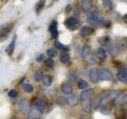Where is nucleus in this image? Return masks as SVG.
<instances>
[{"instance_id":"1","label":"nucleus","mask_w":127,"mask_h":119,"mask_svg":"<svg viewBox=\"0 0 127 119\" xmlns=\"http://www.w3.org/2000/svg\"><path fill=\"white\" fill-rule=\"evenodd\" d=\"M118 96H119V92L118 90H109L106 91L105 93L102 95L100 98L98 99V106L104 108V106H106L108 103L111 100L115 99Z\"/></svg>"},{"instance_id":"2","label":"nucleus","mask_w":127,"mask_h":119,"mask_svg":"<svg viewBox=\"0 0 127 119\" xmlns=\"http://www.w3.org/2000/svg\"><path fill=\"white\" fill-rule=\"evenodd\" d=\"M98 71H99V78H100L101 80L112 81L113 78H114V77H113L112 72H111L109 69L103 67V68H101L100 70H98Z\"/></svg>"},{"instance_id":"3","label":"nucleus","mask_w":127,"mask_h":119,"mask_svg":"<svg viewBox=\"0 0 127 119\" xmlns=\"http://www.w3.org/2000/svg\"><path fill=\"white\" fill-rule=\"evenodd\" d=\"M65 25L71 30H75L79 27L80 21L78 18H76V17H71V18H69L66 19Z\"/></svg>"},{"instance_id":"4","label":"nucleus","mask_w":127,"mask_h":119,"mask_svg":"<svg viewBox=\"0 0 127 119\" xmlns=\"http://www.w3.org/2000/svg\"><path fill=\"white\" fill-rule=\"evenodd\" d=\"M127 103V94H122L118 96L113 101V104L116 107H120Z\"/></svg>"},{"instance_id":"5","label":"nucleus","mask_w":127,"mask_h":119,"mask_svg":"<svg viewBox=\"0 0 127 119\" xmlns=\"http://www.w3.org/2000/svg\"><path fill=\"white\" fill-rule=\"evenodd\" d=\"M89 78H90L91 82L93 84H97L99 80V71L97 69L93 68L90 70L89 73Z\"/></svg>"},{"instance_id":"6","label":"nucleus","mask_w":127,"mask_h":119,"mask_svg":"<svg viewBox=\"0 0 127 119\" xmlns=\"http://www.w3.org/2000/svg\"><path fill=\"white\" fill-rule=\"evenodd\" d=\"M19 110L21 113L23 114H26L29 110V101L26 98H23L22 100H20L19 102Z\"/></svg>"},{"instance_id":"7","label":"nucleus","mask_w":127,"mask_h":119,"mask_svg":"<svg viewBox=\"0 0 127 119\" xmlns=\"http://www.w3.org/2000/svg\"><path fill=\"white\" fill-rule=\"evenodd\" d=\"M61 90L64 95H71L73 92V86L69 83H64L61 85Z\"/></svg>"},{"instance_id":"8","label":"nucleus","mask_w":127,"mask_h":119,"mask_svg":"<svg viewBox=\"0 0 127 119\" xmlns=\"http://www.w3.org/2000/svg\"><path fill=\"white\" fill-rule=\"evenodd\" d=\"M46 108H47V103H46V102L44 101V100L38 99L36 102V109H37L41 114L45 111Z\"/></svg>"},{"instance_id":"9","label":"nucleus","mask_w":127,"mask_h":119,"mask_svg":"<svg viewBox=\"0 0 127 119\" xmlns=\"http://www.w3.org/2000/svg\"><path fill=\"white\" fill-rule=\"evenodd\" d=\"M11 31V26L9 25H4L0 28V38L4 39L8 37Z\"/></svg>"},{"instance_id":"10","label":"nucleus","mask_w":127,"mask_h":119,"mask_svg":"<svg viewBox=\"0 0 127 119\" xmlns=\"http://www.w3.org/2000/svg\"><path fill=\"white\" fill-rule=\"evenodd\" d=\"M100 17V13L99 11H96V10H92L91 11H89L88 15H87V21L89 23H92V22L95 21L96 19Z\"/></svg>"},{"instance_id":"11","label":"nucleus","mask_w":127,"mask_h":119,"mask_svg":"<svg viewBox=\"0 0 127 119\" xmlns=\"http://www.w3.org/2000/svg\"><path fill=\"white\" fill-rule=\"evenodd\" d=\"M93 92H94V89H92V88L86 89L85 90H84L83 92L80 94V99H81L82 101H84V102L87 101V100L91 97V96L93 94Z\"/></svg>"},{"instance_id":"12","label":"nucleus","mask_w":127,"mask_h":119,"mask_svg":"<svg viewBox=\"0 0 127 119\" xmlns=\"http://www.w3.org/2000/svg\"><path fill=\"white\" fill-rule=\"evenodd\" d=\"M107 51L112 57H117L119 54V50L114 44H107Z\"/></svg>"},{"instance_id":"13","label":"nucleus","mask_w":127,"mask_h":119,"mask_svg":"<svg viewBox=\"0 0 127 119\" xmlns=\"http://www.w3.org/2000/svg\"><path fill=\"white\" fill-rule=\"evenodd\" d=\"M66 102H67V103L70 106H71V107L76 106L78 103V96L77 94L71 95V96L66 98Z\"/></svg>"},{"instance_id":"14","label":"nucleus","mask_w":127,"mask_h":119,"mask_svg":"<svg viewBox=\"0 0 127 119\" xmlns=\"http://www.w3.org/2000/svg\"><path fill=\"white\" fill-rule=\"evenodd\" d=\"M81 9L85 12H89L92 9V0H83L81 4Z\"/></svg>"},{"instance_id":"15","label":"nucleus","mask_w":127,"mask_h":119,"mask_svg":"<svg viewBox=\"0 0 127 119\" xmlns=\"http://www.w3.org/2000/svg\"><path fill=\"white\" fill-rule=\"evenodd\" d=\"M93 32H94L93 28H92V27H90V26H84L81 30L80 35H81V37H89V36L92 35Z\"/></svg>"},{"instance_id":"16","label":"nucleus","mask_w":127,"mask_h":119,"mask_svg":"<svg viewBox=\"0 0 127 119\" xmlns=\"http://www.w3.org/2000/svg\"><path fill=\"white\" fill-rule=\"evenodd\" d=\"M16 41H17V37L14 36L13 39L11 40V44H10L9 45L7 46V48H6L5 51L9 56H11V55L13 54V51H14V50H15V45H16Z\"/></svg>"},{"instance_id":"17","label":"nucleus","mask_w":127,"mask_h":119,"mask_svg":"<svg viewBox=\"0 0 127 119\" xmlns=\"http://www.w3.org/2000/svg\"><path fill=\"white\" fill-rule=\"evenodd\" d=\"M107 22L104 20V18H103V17H99L97 19H96L95 21H93V22H92V25H93V26H95V27H103V26H105V25H107Z\"/></svg>"},{"instance_id":"18","label":"nucleus","mask_w":127,"mask_h":119,"mask_svg":"<svg viewBox=\"0 0 127 119\" xmlns=\"http://www.w3.org/2000/svg\"><path fill=\"white\" fill-rule=\"evenodd\" d=\"M90 53H91V46L89 45L88 44H85L83 47V50H82V53H81V56L84 59H87L90 56Z\"/></svg>"},{"instance_id":"19","label":"nucleus","mask_w":127,"mask_h":119,"mask_svg":"<svg viewBox=\"0 0 127 119\" xmlns=\"http://www.w3.org/2000/svg\"><path fill=\"white\" fill-rule=\"evenodd\" d=\"M49 30H50V32H51V37H52L53 38H57V37H58V30H57V23L56 22L53 21L52 23H51Z\"/></svg>"},{"instance_id":"20","label":"nucleus","mask_w":127,"mask_h":119,"mask_svg":"<svg viewBox=\"0 0 127 119\" xmlns=\"http://www.w3.org/2000/svg\"><path fill=\"white\" fill-rule=\"evenodd\" d=\"M97 55H98V58H100V60H102V61L107 60V53H106V51L104 48L99 47L97 49Z\"/></svg>"},{"instance_id":"21","label":"nucleus","mask_w":127,"mask_h":119,"mask_svg":"<svg viewBox=\"0 0 127 119\" xmlns=\"http://www.w3.org/2000/svg\"><path fill=\"white\" fill-rule=\"evenodd\" d=\"M40 115H41V113L36 108L32 109V110H30V112H29V117H30V118H32V119H37Z\"/></svg>"},{"instance_id":"22","label":"nucleus","mask_w":127,"mask_h":119,"mask_svg":"<svg viewBox=\"0 0 127 119\" xmlns=\"http://www.w3.org/2000/svg\"><path fill=\"white\" fill-rule=\"evenodd\" d=\"M59 60L60 62H62L63 63H66L70 61V56L68 53H66L65 51L64 52H62L61 54L59 55Z\"/></svg>"},{"instance_id":"23","label":"nucleus","mask_w":127,"mask_h":119,"mask_svg":"<svg viewBox=\"0 0 127 119\" xmlns=\"http://www.w3.org/2000/svg\"><path fill=\"white\" fill-rule=\"evenodd\" d=\"M43 83H44V85L45 86H51L52 84V77L50 75H45L43 77Z\"/></svg>"},{"instance_id":"24","label":"nucleus","mask_w":127,"mask_h":119,"mask_svg":"<svg viewBox=\"0 0 127 119\" xmlns=\"http://www.w3.org/2000/svg\"><path fill=\"white\" fill-rule=\"evenodd\" d=\"M23 90L26 93H32L34 90V87H33V85H32L31 84H24Z\"/></svg>"},{"instance_id":"25","label":"nucleus","mask_w":127,"mask_h":119,"mask_svg":"<svg viewBox=\"0 0 127 119\" xmlns=\"http://www.w3.org/2000/svg\"><path fill=\"white\" fill-rule=\"evenodd\" d=\"M78 87L79 89H86L88 87V83L85 80H83V79H79L78 81Z\"/></svg>"},{"instance_id":"26","label":"nucleus","mask_w":127,"mask_h":119,"mask_svg":"<svg viewBox=\"0 0 127 119\" xmlns=\"http://www.w3.org/2000/svg\"><path fill=\"white\" fill-rule=\"evenodd\" d=\"M68 79L71 83H74L78 79V75H77L75 72H70L69 75H68Z\"/></svg>"},{"instance_id":"27","label":"nucleus","mask_w":127,"mask_h":119,"mask_svg":"<svg viewBox=\"0 0 127 119\" xmlns=\"http://www.w3.org/2000/svg\"><path fill=\"white\" fill-rule=\"evenodd\" d=\"M91 109H92V104H91L90 102L88 101H85V103H83V110L85 112H90Z\"/></svg>"},{"instance_id":"28","label":"nucleus","mask_w":127,"mask_h":119,"mask_svg":"<svg viewBox=\"0 0 127 119\" xmlns=\"http://www.w3.org/2000/svg\"><path fill=\"white\" fill-rule=\"evenodd\" d=\"M117 77H118V79L120 81V82L127 84V76L126 75H123V74L118 73L117 74Z\"/></svg>"},{"instance_id":"29","label":"nucleus","mask_w":127,"mask_h":119,"mask_svg":"<svg viewBox=\"0 0 127 119\" xmlns=\"http://www.w3.org/2000/svg\"><path fill=\"white\" fill-rule=\"evenodd\" d=\"M44 4H45V0H39L38 3L37 4V11L39 12L40 11H42L43 8L44 7Z\"/></svg>"},{"instance_id":"30","label":"nucleus","mask_w":127,"mask_h":119,"mask_svg":"<svg viewBox=\"0 0 127 119\" xmlns=\"http://www.w3.org/2000/svg\"><path fill=\"white\" fill-rule=\"evenodd\" d=\"M43 77H44V76H43V74L41 73L40 71H37L35 73V75H34V79H35L36 82L39 83L43 80Z\"/></svg>"},{"instance_id":"31","label":"nucleus","mask_w":127,"mask_h":119,"mask_svg":"<svg viewBox=\"0 0 127 119\" xmlns=\"http://www.w3.org/2000/svg\"><path fill=\"white\" fill-rule=\"evenodd\" d=\"M103 4H104V8L107 10H111L112 8V3L111 0H103Z\"/></svg>"},{"instance_id":"32","label":"nucleus","mask_w":127,"mask_h":119,"mask_svg":"<svg viewBox=\"0 0 127 119\" xmlns=\"http://www.w3.org/2000/svg\"><path fill=\"white\" fill-rule=\"evenodd\" d=\"M44 63H45V65L47 67H49V68H51V67L54 66L55 62H54V60H53L52 58H47V59H45V61H44Z\"/></svg>"},{"instance_id":"33","label":"nucleus","mask_w":127,"mask_h":119,"mask_svg":"<svg viewBox=\"0 0 127 119\" xmlns=\"http://www.w3.org/2000/svg\"><path fill=\"white\" fill-rule=\"evenodd\" d=\"M55 45H56V47L58 48V49L62 50V51H69V48H68V46L64 45L63 44H61V43H59V42H56Z\"/></svg>"},{"instance_id":"34","label":"nucleus","mask_w":127,"mask_h":119,"mask_svg":"<svg viewBox=\"0 0 127 119\" xmlns=\"http://www.w3.org/2000/svg\"><path fill=\"white\" fill-rule=\"evenodd\" d=\"M57 103L59 105H64L67 103V102H66V98L64 97V96H58V98H57Z\"/></svg>"},{"instance_id":"35","label":"nucleus","mask_w":127,"mask_h":119,"mask_svg":"<svg viewBox=\"0 0 127 119\" xmlns=\"http://www.w3.org/2000/svg\"><path fill=\"white\" fill-rule=\"evenodd\" d=\"M57 53H58V51H57V50L54 49V48H50V49L47 50V54L49 55L50 58L55 57L57 55Z\"/></svg>"},{"instance_id":"36","label":"nucleus","mask_w":127,"mask_h":119,"mask_svg":"<svg viewBox=\"0 0 127 119\" xmlns=\"http://www.w3.org/2000/svg\"><path fill=\"white\" fill-rule=\"evenodd\" d=\"M8 96L11 98H16L17 96H18V92H17L15 89H11V90H10L9 93H8Z\"/></svg>"},{"instance_id":"37","label":"nucleus","mask_w":127,"mask_h":119,"mask_svg":"<svg viewBox=\"0 0 127 119\" xmlns=\"http://www.w3.org/2000/svg\"><path fill=\"white\" fill-rule=\"evenodd\" d=\"M118 73L127 76V68H125V67H119V68L118 69Z\"/></svg>"},{"instance_id":"38","label":"nucleus","mask_w":127,"mask_h":119,"mask_svg":"<svg viewBox=\"0 0 127 119\" xmlns=\"http://www.w3.org/2000/svg\"><path fill=\"white\" fill-rule=\"evenodd\" d=\"M87 59H88L89 63H92V64H97V61L96 60V58H94V57H92V58H88Z\"/></svg>"},{"instance_id":"39","label":"nucleus","mask_w":127,"mask_h":119,"mask_svg":"<svg viewBox=\"0 0 127 119\" xmlns=\"http://www.w3.org/2000/svg\"><path fill=\"white\" fill-rule=\"evenodd\" d=\"M44 59V54H40V55H38V56H37V62H38V63H40V62H42Z\"/></svg>"},{"instance_id":"40","label":"nucleus","mask_w":127,"mask_h":119,"mask_svg":"<svg viewBox=\"0 0 127 119\" xmlns=\"http://www.w3.org/2000/svg\"><path fill=\"white\" fill-rule=\"evenodd\" d=\"M74 13H75V16H79V15H80V11H79V9H78V8H77V9L75 10Z\"/></svg>"},{"instance_id":"41","label":"nucleus","mask_w":127,"mask_h":119,"mask_svg":"<svg viewBox=\"0 0 127 119\" xmlns=\"http://www.w3.org/2000/svg\"><path fill=\"white\" fill-rule=\"evenodd\" d=\"M71 11V5H67V7H66V10H65V11L66 12H70V11Z\"/></svg>"},{"instance_id":"42","label":"nucleus","mask_w":127,"mask_h":119,"mask_svg":"<svg viewBox=\"0 0 127 119\" xmlns=\"http://www.w3.org/2000/svg\"><path fill=\"white\" fill-rule=\"evenodd\" d=\"M123 20H124V22H125V23L127 24V14H125V16L123 17Z\"/></svg>"},{"instance_id":"43","label":"nucleus","mask_w":127,"mask_h":119,"mask_svg":"<svg viewBox=\"0 0 127 119\" xmlns=\"http://www.w3.org/2000/svg\"><path fill=\"white\" fill-rule=\"evenodd\" d=\"M9 119H13V118H9Z\"/></svg>"},{"instance_id":"44","label":"nucleus","mask_w":127,"mask_h":119,"mask_svg":"<svg viewBox=\"0 0 127 119\" xmlns=\"http://www.w3.org/2000/svg\"><path fill=\"white\" fill-rule=\"evenodd\" d=\"M30 119H32V118H30Z\"/></svg>"}]
</instances>
